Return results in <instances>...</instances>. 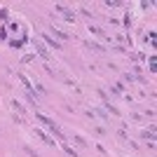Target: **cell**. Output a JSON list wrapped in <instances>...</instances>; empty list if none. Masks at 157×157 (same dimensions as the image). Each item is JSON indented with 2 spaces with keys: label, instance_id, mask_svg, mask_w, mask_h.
Instances as JSON below:
<instances>
[{
  "label": "cell",
  "instance_id": "obj_1",
  "mask_svg": "<svg viewBox=\"0 0 157 157\" xmlns=\"http://www.w3.org/2000/svg\"><path fill=\"white\" fill-rule=\"evenodd\" d=\"M35 120H38V122H42V127H45V129H49V131L54 134V136L59 138V141H66V136L61 134L59 124H56V122H54L52 117H47V115H42V113H35Z\"/></svg>",
  "mask_w": 157,
  "mask_h": 157
},
{
  "label": "cell",
  "instance_id": "obj_2",
  "mask_svg": "<svg viewBox=\"0 0 157 157\" xmlns=\"http://www.w3.org/2000/svg\"><path fill=\"white\" fill-rule=\"evenodd\" d=\"M54 10L63 14V17H66V21H73V19H75V12H71V7L61 5V2H56V5H54Z\"/></svg>",
  "mask_w": 157,
  "mask_h": 157
},
{
  "label": "cell",
  "instance_id": "obj_3",
  "mask_svg": "<svg viewBox=\"0 0 157 157\" xmlns=\"http://www.w3.org/2000/svg\"><path fill=\"white\" fill-rule=\"evenodd\" d=\"M33 134H35V136H38L40 141H45L47 145H54V141H52V138H49V136H47L45 131H40V129H33Z\"/></svg>",
  "mask_w": 157,
  "mask_h": 157
},
{
  "label": "cell",
  "instance_id": "obj_4",
  "mask_svg": "<svg viewBox=\"0 0 157 157\" xmlns=\"http://www.w3.org/2000/svg\"><path fill=\"white\" fill-rule=\"evenodd\" d=\"M42 40H45V42H47V45H49V47H54V49H61V42H56V40H54V38H49L47 33H42Z\"/></svg>",
  "mask_w": 157,
  "mask_h": 157
},
{
  "label": "cell",
  "instance_id": "obj_5",
  "mask_svg": "<svg viewBox=\"0 0 157 157\" xmlns=\"http://www.w3.org/2000/svg\"><path fill=\"white\" fill-rule=\"evenodd\" d=\"M103 108H105L108 113H113V115H120V110H117V108H115V105L110 103V101H105V103H103Z\"/></svg>",
  "mask_w": 157,
  "mask_h": 157
},
{
  "label": "cell",
  "instance_id": "obj_6",
  "mask_svg": "<svg viewBox=\"0 0 157 157\" xmlns=\"http://www.w3.org/2000/svg\"><path fill=\"white\" fill-rule=\"evenodd\" d=\"M12 108H14V113H19V115H26V110H24V105H21L19 101H12Z\"/></svg>",
  "mask_w": 157,
  "mask_h": 157
},
{
  "label": "cell",
  "instance_id": "obj_7",
  "mask_svg": "<svg viewBox=\"0 0 157 157\" xmlns=\"http://www.w3.org/2000/svg\"><path fill=\"white\" fill-rule=\"evenodd\" d=\"M52 31H54V35H56V38H61V40H68V38H71V35H68V33H63V31H59V28H56V26H54V28H52Z\"/></svg>",
  "mask_w": 157,
  "mask_h": 157
},
{
  "label": "cell",
  "instance_id": "obj_8",
  "mask_svg": "<svg viewBox=\"0 0 157 157\" xmlns=\"http://www.w3.org/2000/svg\"><path fill=\"white\" fill-rule=\"evenodd\" d=\"M35 47H38V54L42 56V59H49V52L45 49V45H35Z\"/></svg>",
  "mask_w": 157,
  "mask_h": 157
},
{
  "label": "cell",
  "instance_id": "obj_9",
  "mask_svg": "<svg viewBox=\"0 0 157 157\" xmlns=\"http://www.w3.org/2000/svg\"><path fill=\"white\" fill-rule=\"evenodd\" d=\"M87 47H89V49H94V52H103V47L98 45V42H87Z\"/></svg>",
  "mask_w": 157,
  "mask_h": 157
},
{
  "label": "cell",
  "instance_id": "obj_10",
  "mask_svg": "<svg viewBox=\"0 0 157 157\" xmlns=\"http://www.w3.org/2000/svg\"><path fill=\"white\" fill-rule=\"evenodd\" d=\"M21 45H24V40H12L10 42V47H14V49H21Z\"/></svg>",
  "mask_w": 157,
  "mask_h": 157
},
{
  "label": "cell",
  "instance_id": "obj_11",
  "mask_svg": "<svg viewBox=\"0 0 157 157\" xmlns=\"http://www.w3.org/2000/svg\"><path fill=\"white\" fill-rule=\"evenodd\" d=\"M31 61H35V54H26V56L21 59V63H31Z\"/></svg>",
  "mask_w": 157,
  "mask_h": 157
},
{
  "label": "cell",
  "instance_id": "obj_12",
  "mask_svg": "<svg viewBox=\"0 0 157 157\" xmlns=\"http://www.w3.org/2000/svg\"><path fill=\"white\" fill-rule=\"evenodd\" d=\"M122 80H124V82H129V85H131V82H134V80H136V78H134L131 73H124V75H122Z\"/></svg>",
  "mask_w": 157,
  "mask_h": 157
},
{
  "label": "cell",
  "instance_id": "obj_13",
  "mask_svg": "<svg viewBox=\"0 0 157 157\" xmlns=\"http://www.w3.org/2000/svg\"><path fill=\"white\" fill-rule=\"evenodd\" d=\"M24 150H26V155H31V157H40L38 152L33 150V148H28V145H24Z\"/></svg>",
  "mask_w": 157,
  "mask_h": 157
},
{
  "label": "cell",
  "instance_id": "obj_14",
  "mask_svg": "<svg viewBox=\"0 0 157 157\" xmlns=\"http://www.w3.org/2000/svg\"><path fill=\"white\" fill-rule=\"evenodd\" d=\"M141 136H143V138H150V141H155V134H152V131H143Z\"/></svg>",
  "mask_w": 157,
  "mask_h": 157
},
{
  "label": "cell",
  "instance_id": "obj_15",
  "mask_svg": "<svg viewBox=\"0 0 157 157\" xmlns=\"http://www.w3.org/2000/svg\"><path fill=\"white\" fill-rule=\"evenodd\" d=\"M105 5H108V7H122V5H124V2H115V0H113V2H110V0H108Z\"/></svg>",
  "mask_w": 157,
  "mask_h": 157
},
{
  "label": "cell",
  "instance_id": "obj_16",
  "mask_svg": "<svg viewBox=\"0 0 157 157\" xmlns=\"http://www.w3.org/2000/svg\"><path fill=\"white\" fill-rule=\"evenodd\" d=\"M120 138H122V141H129V136H127V131L124 129H120V134H117Z\"/></svg>",
  "mask_w": 157,
  "mask_h": 157
},
{
  "label": "cell",
  "instance_id": "obj_17",
  "mask_svg": "<svg viewBox=\"0 0 157 157\" xmlns=\"http://www.w3.org/2000/svg\"><path fill=\"white\" fill-rule=\"evenodd\" d=\"M63 148H66V152H68V155H71V157H75V150H73L71 145H66V143H63Z\"/></svg>",
  "mask_w": 157,
  "mask_h": 157
},
{
  "label": "cell",
  "instance_id": "obj_18",
  "mask_svg": "<svg viewBox=\"0 0 157 157\" xmlns=\"http://www.w3.org/2000/svg\"><path fill=\"white\" fill-rule=\"evenodd\" d=\"M98 96H101V101H103V103L108 101V96H105V92H103V89H98Z\"/></svg>",
  "mask_w": 157,
  "mask_h": 157
}]
</instances>
